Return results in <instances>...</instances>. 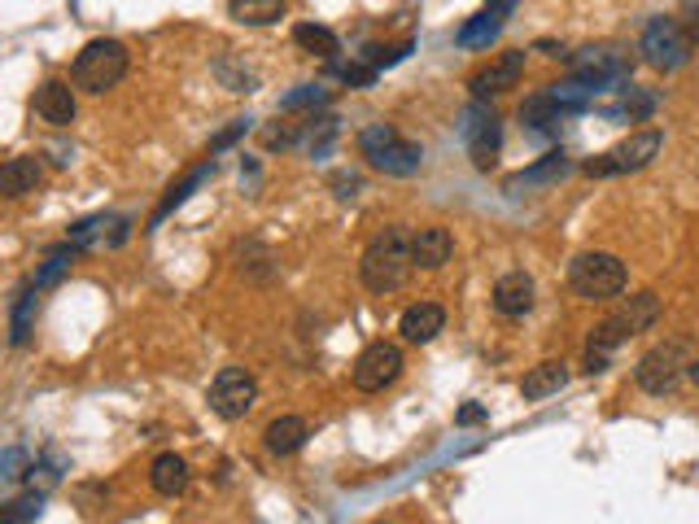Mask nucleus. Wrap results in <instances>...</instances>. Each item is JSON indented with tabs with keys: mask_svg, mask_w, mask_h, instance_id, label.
<instances>
[{
	"mask_svg": "<svg viewBox=\"0 0 699 524\" xmlns=\"http://www.w3.org/2000/svg\"><path fill=\"white\" fill-rule=\"evenodd\" d=\"M293 45L306 49L311 58H319V61L342 58V40H337V31L315 27V22H297V27H293Z\"/></svg>",
	"mask_w": 699,
	"mask_h": 524,
	"instance_id": "obj_29",
	"label": "nucleus"
},
{
	"mask_svg": "<svg viewBox=\"0 0 699 524\" xmlns=\"http://www.w3.org/2000/svg\"><path fill=\"white\" fill-rule=\"evenodd\" d=\"M358 154L367 158V167L381 175H394V179H411L424 167V149L407 140L398 127L390 122H372L358 131Z\"/></svg>",
	"mask_w": 699,
	"mask_h": 524,
	"instance_id": "obj_3",
	"label": "nucleus"
},
{
	"mask_svg": "<svg viewBox=\"0 0 699 524\" xmlns=\"http://www.w3.org/2000/svg\"><path fill=\"white\" fill-rule=\"evenodd\" d=\"M79 254H83V249H79L75 240H61V245H53V249L45 254V263H40V271L31 276V285H36V289H40V293H45V289H58L61 280L70 276V267L79 263Z\"/></svg>",
	"mask_w": 699,
	"mask_h": 524,
	"instance_id": "obj_25",
	"label": "nucleus"
},
{
	"mask_svg": "<svg viewBox=\"0 0 699 524\" xmlns=\"http://www.w3.org/2000/svg\"><path fill=\"white\" fill-rule=\"evenodd\" d=\"M210 175H215V158H206V162H197V167H193V171L184 175L179 184H171V188H167V197L158 201V210L149 215V233H154L158 224H167V219H171L175 210H179V206H184V201H188V197H193V192H197V188H201V184H206Z\"/></svg>",
	"mask_w": 699,
	"mask_h": 524,
	"instance_id": "obj_20",
	"label": "nucleus"
},
{
	"mask_svg": "<svg viewBox=\"0 0 699 524\" xmlns=\"http://www.w3.org/2000/svg\"><path fill=\"white\" fill-rule=\"evenodd\" d=\"M503 27H508V18H503V13L481 9L476 18H467L464 27L455 31V45H460V49H490V45L503 36Z\"/></svg>",
	"mask_w": 699,
	"mask_h": 524,
	"instance_id": "obj_26",
	"label": "nucleus"
},
{
	"mask_svg": "<svg viewBox=\"0 0 699 524\" xmlns=\"http://www.w3.org/2000/svg\"><path fill=\"white\" fill-rule=\"evenodd\" d=\"M22 464H27V455H22V451H9V455L0 459V476H4V481L22 476Z\"/></svg>",
	"mask_w": 699,
	"mask_h": 524,
	"instance_id": "obj_37",
	"label": "nucleus"
},
{
	"mask_svg": "<svg viewBox=\"0 0 699 524\" xmlns=\"http://www.w3.org/2000/svg\"><path fill=\"white\" fill-rule=\"evenodd\" d=\"M149 481H154V490H158L163 498H179V494L188 490V464H184L175 451H167V455H158V459H154V467H149Z\"/></svg>",
	"mask_w": 699,
	"mask_h": 524,
	"instance_id": "obj_28",
	"label": "nucleus"
},
{
	"mask_svg": "<svg viewBox=\"0 0 699 524\" xmlns=\"http://www.w3.org/2000/svg\"><path fill=\"white\" fill-rule=\"evenodd\" d=\"M564 118L569 115L551 101V92H547V88H542V92H533V97L521 106V127L529 131V136H547V140H551V136H560Z\"/></svg>",
	"mask_w": 699,
	"mask_h": 524,
	"instance_id": "obj_22",
	"label": "nucleus"
},
{
	"mask_svg": "<svg viewBox=\"0 0 699 524\" xmlns=\"http://www.w3.org/2000/svg\"><path fill=\"white\" fill-rule=\"evenodd\" d=\"M569 75L590 83V88H599V92H608V88H617L634 75V58L612 49V45H590V49L569 53Z\"/></svg>",
	"mask_w": 699,
	"mask_h": 524,
	"instance_id": "obj_9",
	"label": "nucleus"
},
{
	"mask_svg": "<svg viewBox=\"0 0 699 524\" xmlns=\"http://www.w3.org/2000/svg\"><path fill=\"white\" fill-rule=\"evenodd\" d=\"M328 184H333V188H337V197H342V201H346V197H354V192H358V175H333V179H328Z\"/></svg>",
	"mask_w": 699,
	"mask_h": 524,
	"instance_id": "obj_38",
	"label": "nucleus"
},
{
	"mask_svg": "<svg viewBox=\"0 0 699 524\" xmlns=\"http://www.w3.org/2000/svg\"><path fill=\"white\" fill-rule=\"evenodd\" d=\"M36 306H40V289L27 285L13 301V324H9V342L13 346H27L31 342V324H36Z\"/></svg>",
	"mask_w": 699,
	"mask_h": 524,
	"instance_id": "obj_31",
	"label": "nucleus"
},
{
	"mask_svg": "<svg viewBox=\"0 0 699 524\" xmlns=\"http://www.w3.org/2000/svg\"><path fill=\"white\" fill-rule=\"evenodd\" d=\"M442 328H446V310L437 301H415V306L403 310V319H398V333H403V342H411V346L437 342Z\"/></svg>",
	"mask_w": 699,
	"mask_h": 524,
	"instance_id": "obj_17",
	"label": "nucleus"
},
{
	"mask_svg": "<svg viewBox=\"0 0 699 524\" xmlns=\"http://www.w3.org/2000/svg\"><path fill=\"white\" fill-rule=\"evenodd\" d=\"M660 145H664V136L656 131V127H642V131H630L621 145H612L608 154H599V158H590L582 167V175L590 179H612V175H634L642 167H651L656 162V154H660Z\"/></svg>",
	"mask_w": 699,
	"mask_h": 524,
	"instance_id": "obj_7",
	"label": "nucleus"
},
{
	"mask_svg": "<svg viewBox=\"0 0 699 524\" xmlns=\"http://www.w3.org/2000/svg\"><path fill=\"white\" fill-rule=\"evenodd\" d=\"M328 88L324 83H302L297 92H289V97H280V110H319V106H328Z\"/></svg>",
	"mask_w": 699,
	"mask_h": 524,
	"instance_id": "obj_34",
	"label": "nucleus"
},
{
	"mask_svg": "<svg viewBox=\"0 0 699 524\" xmlns=\"http://www.w3.org/2000/svg\"><path fill=\"white\" fill-rule=\"evenodd\" d=\"M245 131H249V118H236V122H233V127H228V131H219V136L210 140V158H215L219 149H228V145H236V140H240Z\"/></svg>",
	"mask_w": 699,
	"mask_h": 524,
	"instance_id": "obj_35",
	"label": "nucleus"
},
{
	"mask_svg": "<svg viewBox=\"0 0 699 524\" xmlns=\"http://www.w3.org/2000/svg\"><path fill=\"white\" fill-rule=\"evenodd\" d=\"M533 276H524V271H508V276H499L494 280V310L503 315V319H524L529 310H533Z\"/></svg>",
	"mask_w": 699,
	"mask_h": 524,
	"instance_id": "obj_18",
	"label": "nucleus"
},
{
	"mask_svg": "<svg viewBox=\"0 0 699 524\" xmlns=\"http://www.w3.org/2000/svg\"><path fill=\"white\" fill-rule=\"evenodd\" d=\"M687 376H691V380H696V385H699V358H691V367H687Z\"/></svg>",
	"mask_w": 699,
	"mask_h": 524,
	"instance_id": "obj_40",
	"label": "nucleus"
},
{
	"mask_svg": "<svg viewBox=\"0 0 699 524\" xmlns=\"http://www.w3.org/2000/svg\"><path fill=\"white\" fill-rule=\"evenodd\" d=\"M678 22L687 27V36L699 45V0H682V13H678Z\"/></svg>",
	"mask_w": 699,
	"mask_h": 524,
	"instance_id": "obj_36",
	"label": "nucleus"
},
{
	"mask_svg": "<svg viewBox=\"0 0 699 524\" xmlns=\"http://www.w3.org/2000/svg\"><path fill=\"white\" fill-rule=\"evenodd\" d=\"M398 376H403V349L394 346V342H372V346L354 358V372H350V380H354L358 394H381Z\"/></svg>",
	"mask_w": 699,
	"mask_h": 524,
	"instance_id": "obj_11",
	"label": "nucleus"
},
{
	"mask_svg": "<svg viewBox=\"0 0 699 524\" xmlns=\"http://www.w3.org/2000/svg\"><path fill=\"white\" fill-rule=\"evenodd\" d=\"M569 171H573L569 154H564V149H551V154H542L533 167H524V171L512 175V179H508V192L521 197V192H533V188H555Z\"/></svg>",
	"mask_w": 699,
	"mask_h": 524,
	"instance_id": "obj_15",
	"label": "nucleus"
},
{
	"mask_svg": "<svg viewBox=\"0 0 699 524\" xmlns=\"http://www.w3.org/2000/svg\"><path fill=\"white\" fill-rule=\"evenodd\" d=\"M306 437H311V424H306L302 415H280V419L267 424L263 446H267L272 455H297V451L306 446Z\"/></svg>",
	"mask_w": 699,
	"mask_h": 524,
	"instance_id": "obj_24",
	"label": "nucleus"
},
{
	"mask_svg": "<svg viewBox=\"0 0 699 524\" xmlns=\"http://www.w3.org/2000/svg\"><path fill=\"white\" fill-rule=\"evenodd\" d=\"M451 254H455V236L446 233V228H420V233H411V258H415L420 271H442L451 263Z\"/></svg>",
	"mask_w": 699,
	"mask_h": 524,
	"instance_id": "obj_19",
	"label": "nucleus"
},
{
	"mask_svg": "<svg viewBox=\"0 0 699 524\" xmlns=\"http://www.w3.org/2000/svg\"><path fill=\"white\" fill-rule=\"evenodd\" d=\"M521 75H524V49H508V53H499L490 66H481V70L467 79V88H472L476 101H490V97L512 92V88L521 83Z\"/></svg>",
	"mask_w": 699,
	"mask_h": 524,
	"instance_id": "obj_13",
	"label": "nucleus"
},
{
	"mask_svg": "<svg viewBox=\"0 0 699 524\" xmlns=\"http://www.w3.org/2000/svg\"><path fill=\"white\" fill-rule=\"evenodd\" d=\"M639 53L651 70L669 75V70H682L691 53H696V40L687 36V27L678 18H651L642 27V40H639Z\"/></svg>",
	"mask_w": 699,
	"mask_h": 524,
	"instance_id": "obj_6",
	"label": "nucleus"
},
{
	"mask_svg": "<svg viewBox=\"0 0 699 524\" xmlns=\"http://www.w3.org/2000/svg\"><path fill=\"white\" fill-rule=\"evenodd\" d=\"M617 106H608V115L612 118H630V122H647V118L656 115V97L651 92H642V88H634L630 79L626 83H617Z\"/></svg>",
	"mask_w": 699,
	"mask_h": 524,
	"instance_id": "obj_30",
	"label": "nucleus"
},
{
	"mask_svg": "<svg viewBox=\"0 0 699 524\" xmlns=\"http://www.w3.org/2000/svg\"><path fill=\"white\" fill-rule=\"evenodd\" d=\"M485 419V407H476V403H467V407H460V415H455V424H481Z\"/></svg>",
	"mask_w": 699,
	"mask_h": 524,
	"instance_id": "obj_39",
	"label": "nucleus"
},
{
	"mask_svg": "<svg viewBox=\"0 0 699 524\" xmlns=\"http://www.w3.org/2000/svg\"><path fill=\"white\" fill-rule=\"evenodd\" d=\"M460 136H464L467 158H472L476 171H490V167L499 162V149H503V122H499V115H494L485 101L472 97V106L464 110V122H460Z\"/></svg>",
	"mask_w": 699,
	"mask_h": 524,
	"instance_id": "obj_10",
	"label": "nucleus"
},
{
	"mask_svg": "<svg viewBox=\"0 0 699 524\" xmlns=\"http://www.w3.org/2000/svg\"><path fill=\"white\" fill-rule=\"evenodd\" d=\"M40 512H45V494H27V498H18V503H4L0 507V524H27V521H40Z\"/></svg>",
	"mask_w": 699,
	"mask_h": 524,
	"instance_id": "obj_33",
	"label": "nucleus"
},
{
	"mask_svg": "<svg viewBox=\"0 0 699 524\" xmlns=\"http://www.w3.org/2000/svg\"><path fill=\"white\" fill-rule=\"evenodd\" d=\"M127 70H131L127 45H118V40H88V45L79 49L75 66H70V83H75L79 92L101 97V92H110V88H118V83L127 79Z\"/></svg>",
	"mask_w": 699,
	"mask_h": 524,
	"instance_id": "obj_4",
	"label": "nucleus"
},
{
	"mask_svg": "<svg viewBox=\"0 0 699 524\" xmlns=\"http://www.w3.org/2000/svg\"><path fill=\"white\" fill-rule=\"evenodd\" d=\"M328 75H333V79H342L346 88H372L381 70H376V66H372L367 58H350V61L346 58H333V61H328Z\"/></svg>",
	"mask_w": 699,
	"mask_h": 524,
	"instance_id": "obj_32",
	"label": "nucleus"
},
{
	"mask_svg": "<svg viewBox=\"0 0 699 524\" xmlns=\"http://www.w3.org/2000/svg\"><path fill=\"white\" fill-rule=\"evenodd\" d=\"M656 319H660V297H656V293H634L630 301H621L608 319H599V324L590 328V342H585V372H590V376L608 372L612 349L621 346V342H630V337H639V333H647Z\"/></svg>",
	"mask_w": 699,
	"mask_h": 524,
	"instance_id": "obj_1",
	"label": "nucleus"
},
{
	"mask_svg": "<svg viewBox=\"0 0 699 524\" xmlns=\"http://www.w3.org/2000/svg\"><path fill=\"white\" fill-rule=\"evenodd\" d=\"M569 385V363L564 358H547L538 367H529V376L521 380V398L524 403H542L551 394H560Z\"/></svg>",
	"mask_w": 699,
	"mask_h": 524,
	"instance_id": "obj_23",
	"label": "nucleus"
},
{
	"mask_svg": "<svg viewBox=\"0 0 699 524\" xmlns=\"http://www.w3.org/2000/svg\"><path fill=\"white\" fill-rule=\"evenodd\" d=\"M258 403V380L245 367H224L210 380V411L219 419H245Z\"/></svg>",
	"mask_w": 699,
	"mask_h": 524,
	"instance_id": "obj_12",
	"label": "nucleus"
},
{
	"mask_svg": "<svg viewBox=\"0 0 699 524\" xmlns=\"http://www.w3.org/2000/svg\"><path fill=\"white\" fill-rule=\"evenodd\" d=\"M687 367H691V349L687 342H664V346L647 349L639 358V367H634V380H639L642 394H673L678 389V380L687 376Z\"/></svg>",
	"mask_w": 699,
	"mask_h": 524,
	"instance_id": "obj_8",
	"label": "nucleus"
},
{
	"mask_svg": "<svg viewBox=\"0 0 699 524\" xmlns=\"http://www.w3.org/2000/svg\"><path fill=\"white\" fill-rule=\"evenodd\" d=\"M415 271V258H411V233L407 228H385V233L372 236V245L363 249V263H358V280L367 285V293H398Z\"/></svg>",
	"mask_w": 699,
	"mask_h": 524,
	"instance_id": "obj_2",
	"label": "nucleus"
},
{
	"mask_svg": "<svg viewBox=\"0 0 699 524\" xmlns=\"http://www.w3.org/2000/svg\"><path fill=\"white\" fill-rule=\"evenodd\" d=\"M45 184V162L36 154H22V158H9L0 162V197L4 201H18L27 192H36Z\"/></svg>",
	"mask_w": 699,
	"mask_h": 524,
	"instance_id": "obj_16",
	"label": "nucleus"
},
{
	"mask_svg": "<svg viewBox=\"0 0 699 524\" xmlns=\"http://www.w3.org/2000/svg\"><path fill=\"white\" fill-rule=\"evenodd\" d=\"M630 285V271L617 254L608 249H585L569 263V289L585 297V301H608V297H621Z\"/></svg>",
	"mask_w": 699,
	"mask_h": 524,
	"instance_id": "obj_5",
	"label": "nucleus"
},
{
	"mask_svg": "<svg viewBox=\"0 0 699 524\" xmlns=\"http://www.w3.org/2000/svg\"><path fill=\"white\" fill-rule=\"evenodd\" d=\"M289 0H228V18L240 27H272L280 22Z\"/></svg>",
	"mask_w": 699,
	"mask_h": 524,
	"instance_id": "obj_27",
	"label": "nucleus"
},
{
	"mask_svg": "<svg viewBox=\"0 0 699 524\" xmlns=\"http://www.w3.org/2000/svg\"><path fill=\"white\" fill-rule=\"evenodd\" d=\"M127 236H131V224L122 215H88L70 228L66 240H75L79 249H118Z\"/></svg>",
	"mask_w": 699,
	"mask_h": 524,
	"instance_id": "obj_14",
	"label": "nucleus"
},
{
	"mask_svg": "<svg viewBox=\"0 0 699 524\" xmlns=\"http://www.w3.org/2000/svg\"><path fill=\"white\" fill-rule=\"evenodd\" d=\"M36 115L45 118L49 127H70L75 122V88L66 79H49L36 92Z\"/></svg>",
	"mask_w": 699,
	"mask_h": 524,
	"instance_id": "obj_21",
	"label": "nucleus"
}]
</instances>
